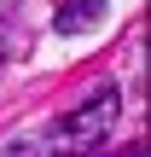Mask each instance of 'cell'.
Segmentation results:
<instances>
[{
	"instance_id": "obj_1",
	"label": "cell",
	"mask_w": 151,
	"mask_h": 157,
	"mask_svg": "<svg viewBox=\"0 0 151 157\" xmlns=\"http://www.w3.org/2000/svg\"><path fill=\"white\" fill-rule=\"evenodd\" d=\"M111 122H116V87L99 82L64 122H52L41 140H29L23 157H87V151H99V140L111 134Z\"/></svg>"
},
{
	"instance_id": "obj_2",
	"label": "cell",
	"mask_w": 151,
	"mask_h": 157,
	"mask_svg": "<svg viewBox=\"0 0 151 157\" xmlns=\"http://www.w3.org/2000/svg\"><path fill=\"white\" fill-rule=\"evenodd\" d=\"M99 17H105V0H70L58 12V29L64 35H87V29H99Z\"/></svg>"
},
{
	"instance_id": "obj_3",
	"label": "cell",
	"mask_w": 151,
	"mask_h": 157,
	"mask_svg": "<svg viewBox=\"0 0 151 157\" xmlns=\"http://www.w3.org/2000/svg\"><path fill=\"white\" fill-rule=\"evenodd\" d=\"M116 157H145V146H128V151H116Z\"/></svg>"
}]
</instances>
